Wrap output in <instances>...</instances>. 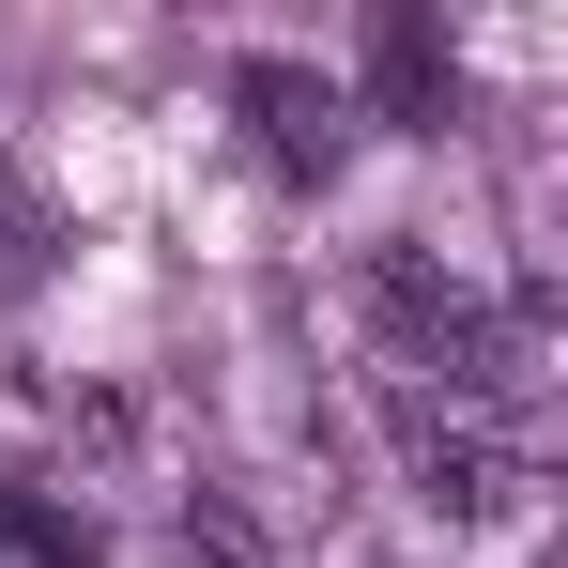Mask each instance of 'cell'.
Segmentation results:
<instances>
[{
	"label": "cell",
	"mask_w": 568,
	"mask_h": 568,
	"mask_svg": "<svg viewBox=\"0 0 568 568\" xmlns=\"http://www.w3.org/2000/svg\"><path fill=\"white\" fill-rule=\"evenodd\" d=\"M231 108L262 123V154H277L292 185H323V170H338V123H354L338 78H307V62H231Z\"/></svg>",
	"instance_id": "6da1fadb"
},
{
	"label": "cell",
	"mask_w": 568,
	"mask_h": 568,
	"mask_svg": "<svg viewBox=\"0 0 568 568\" xmlns=\"http://www.w3.org/2000/svg\"><path fill=\"white\" fill-rule=\"evenodd\" d=\"M369 108L399 123V139H446V123H462V62H446V31H430L415 0L369 16Z\"/></svg>",
	"instance_id": "7a4b0ae2"
},
{
	"label": "cell",
	"mask_w": 568,
	"mask_h": 568,
	"mask_svg": "<svg viewBox=\"0 0 568 568\" xmlns=\"http://www.w3.org/2000/svg\"><path fill=\"white\" fill-rule=\"evenodd\" d=\"M415 476H430V507H446V523H476V507H507V491H523V462H507L491 430H415Z\"/></svg>",
	"instance_id": "3957f363"
},
{
	"label": "cell",
	"mask_w": 568,
	"mask_h": 568,
	"mask_svg": "<svg viewBox=\"0 0 568 568\" xmlns=\"http://www.w3.org/2000/svg\"><path fill=\"white\" fill-rule=\"evenodd\" d=\"M93 507H62V491H0V568H93Z\"/></svg>",
	"instance_id": "277c9868"
},
{
	"label": "cell",
	"mask_w": 568,
	"mask_h": 568,
	"mask_svg": "<svg viewBox=\"0 0 568 568\" xmlns=\"http://www.w3.org/2000/svg\"><path fill=\"white\" fill-rule=\"evenodd\" d=\"M170 554H185V568H277V554H262V523H246L231 491H200V507H185V538H170Z\"/></svg>",
	"instance_id": "5b68a950"
}]
</instances>
